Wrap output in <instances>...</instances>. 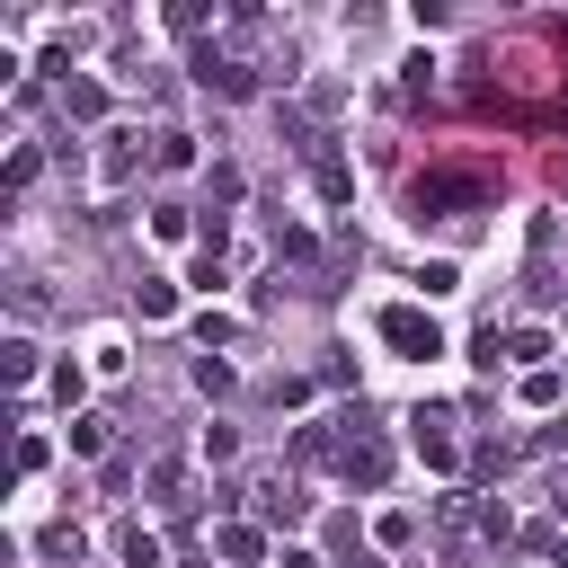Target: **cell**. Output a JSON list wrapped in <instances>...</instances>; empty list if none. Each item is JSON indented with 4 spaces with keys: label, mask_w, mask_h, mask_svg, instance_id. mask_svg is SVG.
<instances>
[{
    "label": "cell",
    "mask_w": 568,
    "mask_h": 568,
    "mask_svg": "<svg viewBox=\"0 0 568 568\" xmlns=\"http://www.w3.org/2000/svg\"><path fill=\"white\" fill-rule=\"evenodd\" d=\"M408 204H417V222H462L470 204H488V178L479 169H426L408 186Z\"/></svg>",
    "instance_id": "obj_1"
},
{
    "label": "cell",
    "mask_w": 568,
    "mask_h": 568,
    "mask_svg": "<svg viewBox=\"0 0 568 568\" xmlns=\"http://www.w3.org/2000/svg\"><path fill=\"white\" fill-rule=\"evenodd\" d=\"M142 169H160V142H142V124L98 133V186H133Z\"/></svg>",
    "instance_id": "obj_2"
},
{
    "label": "cell",
    "mask_w": 568,
    "mask_h": 568,
    "mask_svg": "<svg viewBox=\"0 0 568 568\" xmlns=\"http://www.w3.org/2000/svg\"><path fill=\"white\" fill-rule=\"evenodd\" d=\"M373 328H382V346H390V355H408V364L444 355V328H435V311H417V302H390Z\"/></svg>",
    "instance_id": "obj_3"
},
{
    "label": "cell",
    "mask_w": 568,
    "mask_h": 568,
    "mask_svg": "<svg viewBox=\"0 0 568 568\" xmlns=\"http://www.w3.org/2000/svg\"><path fill=\"white\" fill-rule=\"evenodd\" d=\"M337 470H346L355 488H382V479H390V444H382L364 417H337Z\"/></svg>",
    "instance_id": "obj_4"
},
{
    "label": "cell",
    "mask_w": 568,
    "mask_h": 568,
    "mask_svg": "<svg viewBox=\"0 0 568 568\" xmlns=\"http://www.w3.org/2000/svg\"><path fill=\"white\" fill-rule=\"evenodd\" d=\"M240 497L257 506V524H302V506H311V497H302V479H293L284 462H266V470H248V488H240Z\"/></svg>",
    "instance_id": "obj_5"
},
{
    "label": "cell",
    "mask_w": 568,
    "mask_h": 568,
    "mask_svg": "<svg viewBox=\"0 0 568 568\" xmlns=\"http://www.w3.org/2000/svg\"><path fill=\"white\" fill-rule=\"evenodd\" d=\"M195 80L222 89V98H248V89H257V62H248L240 44H195Z\"/></svg>",
    "instance_id": "obj_6"
},
{
    "label": "cell",
    "mask_w": 568,
    "mask_h": 568,
    "mask_svg": "<svg viewBox=\"0 0 568 568\" xmlns=\"http://www.w3.org/2000/svg\"><path fill=\"white\" fill-rule=\"evenodd\" d=\"M151 506H169V515L195 506V470H186V453H160V462H151Z\"/></svg>",
    "instance_id": "obj_7"
},
{
    "label": "cell",
    "mask_w": 568,
    "mask_h": 568,
    "mask_svg": "<svg viewBox=\"0 0 568 568\" xmlns=\"http://www.w3.org/2000/svg\"><path fill=\"white\" fill-rule=\"evenodd\" d=\"M408 426H417V453H426L435 470H453V408H417Z\"/></svg>",
    "instance_id": "obj_8"
},
{
    "label": "cell",
    "mask_w": 568,
    "mask_h": 568,
    "mask_svg": "<svg viewBox=\"0 0 568 568\" xmlns=\"http://www.w3.org/2000/svg\"><path fill=\"white\" fill-rule=\"evenodd\" d=\"M62 115H71V124H98V115H106V89H98V80H62Z\"/></svg>",
    "instance_id": "obj_9"
},
{
    "label": "cell",
    "mask_w": 568,
    "mask_h": 568,
    "mask_svg": "<svg viewBox=\"0 0 568 568\" xmlns=\"http://www.w3.org/2000/svg\"><path fill=\"white\" fill-rule=\"evenodd\" d=\"M80 550H89V541H80V524H44V532H36V559H53V568H71Z\"/></svg>",
    "instance_id": "obj_10"
},
{
    "label": "cell",
    "mask_w": 568,
    "mask_h": 568,
    "mask_svg": "<svg viewBox=\"0 0 568 568\" xmlns=\"http://www.w3.org/2000/svg\"><path fill=\"white\" fill-rule=\"evenodd\" d=\"M213 550H222L231 568H248V559H257V524H231V515H222V524H213Z\"/></svg>",
    "instance_id": "obj_11"
},
{
    "label": "cell",
    "mask_w": 568,
    "mask_h": 568,
    "mask_svg": "<svg viewBox=\"0 0 568 568\" xmlns=\"http://www.w3.org/2000/svg\"><path fill=\"white\" fill-rule=\"evenodd\" d=\"M311 178H320V195H328V204H346V195H355V169H346L337 151H320V160H311Z\"/></svg>",
    "instance_id": "obj_12"
},
{
    "label": "cell",
    "mask_w": 568,
    "mask_h": 568,
    "mask_svg": "<svg viewBox=\"0 0 568 568\" xmlns=\"http://www.w3.org/2000/svg\"><path fill=\"white\" fill-rule=\"evenodd\" d=\"M497 355H506V364H532V373H541L550 337H541V328H506V337H497Z\"/></svg>",
    "instance_id": "obj_13"
},
{
    "label": "cell",
    "mask_w": 568,
    "mask_h": 568,
    "mask_svg": "<svg viewBox=\"0 0 568 568\" xmlns=\"http://www.w3.org/2000/svg\"><path fill=\"white\" fill-rule=\"evenodd\" d=\"M0 382H9V390L36 382V337H9V346H0Z\"/></svg>",
    "instance_id": "obj_14"
},
{
    "label": "cell",
    "mask_w": 568,
    "mask_h": 568,
    "mask_svg": "<svg viewBox=\"0 0 568 568\" xmlns=\"http://www.w3.org/2000/svg\"><path fill=\"white\" fill-rule=\"evenodd\" d=\"M133 311H142V320H169V311H178V284L142 275V284H133Z\"/></svg>",
    "instance_id": "obj_15"
},
{
    "label": "cell",
    "mask_w": 568,
    "mask_h": 568,
    "mask_svg": "<svg viewBox=\"0 0 568 568\" xmlns=\"http://www.w3.org/2000/svg\"><path fill=\"white\" fill-rule=\"evenodd\" d=\"M115 550H124V568H160V541H151L142 524H124V541H115Z\"/></svg>",
    "instance_id": "obj_16"
},
{
    "label": "cell",
    "mask_w": 568,
    "mask_h": 568,
    "mask_svg": "<svg viewBox=\"0 0 568 568\" xmlns=\"http://www.w3.org/2000/svg\"><path fill=\"white\" fill-rule=\"evenodd\" d=\"M453 284H462V275H453V257H435V266H417V293H426V302H444Z\"/></svg>",
    "instance_id": "obj_17"
},
{
    "label": "cell",
    "mask_w": 568,
    "mask_h": 568,
    "mask_svg": "<svg viewBox=\"0 0 568 568\" xmlns=\"http://www.w3.org/2000/svg\"><path fill=\"white\" fill-rule=\"evenodd\" d=\"M524 408H559V373H550V364L524 373Z\"/></svg>",
    "instance_id": "obj_18"
},
{
    "label": "cell",
    "mask_w": 568,
    "mask_h": 568,
    "mask_svg": "<svg viewBox=\"0 0 568 568\" xmlns=\"http://www.w3.org/2000/svg\"><path fill=\"white\" fill-rule=\"evenodd\" d=\"M44 462H53V444H44V435H36V426H18V470H27V479H36V470H44Z\"/></svg>",
    "instance_id": "obj_19"
},
{
    "label": "cell",
    "mask_w": 568,
    "mask_h": 568,
    "mask_svg": "<svg viewBox=\"0 0 568 568\" xmlns=\"http://www.w3.org/2000/svg\"><path fill=\"white\" fill-rule=\"evenodd\" d=\"M71 453H106V417H71Z\"/></svg>",
    "instance_id": "obj_20"
},
{
    "label": "cell",
    "mask_w": 568,
    "mask_h": 568,
    "mask_svg": "<svg viewBox=\"0 0 568 568\" xmlns=\"http://www.w3.org/2000/svg\"><path fill=\"white\" fill-rule=\"evenodd\" d=\"M151 142H160V169H186V160H195V142H186V133H151Z\"/></svg>",
    "instance_id": "obj_21"
},
{
    "label": "cell",
    "mask_w": 568,
    "mask_h": 568,
    "mask_svg": "<svg viewBox=\"0 0 568 568\" xmlns=\"http://www.w3.org/2000/svg\"><path fill=\"white\" fill-rule=\"evenodd\" d=\"M453 568H488V559H479V541H453Z\"/></svg>",
    "instance_id": "obj_22"
},
{
    "label": "cell",
    "mask_w": 568,
    "mask_h": 568,
    "mask_svg": "<svg viewBox=\"0 0 568 568\" xmlns=\"http://www.w3.org/2000/svg\"><path fill=\"white\" fill-rule=\"evenodd\" d=\"M550 506H559V515H568V470H550Z\"/></svg>",
    "instance_id": "obj_23"
},
{
    "label": "cell",
    "mask_w": 568,
    "mask_h": 568,
    "mask_svg": "<svg viewBox=\"0 0 568 568\" xmlns=\"http://www.w3.org/2000/svg\"><path fill=\"white\" fill-rule=\"evenodd\" d=\"M550 559H559V568H568V532H559V541H550Z\"/></svg>",
    "instance_id": "obj_24"
}]
</instances>
